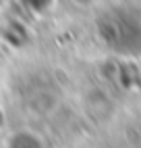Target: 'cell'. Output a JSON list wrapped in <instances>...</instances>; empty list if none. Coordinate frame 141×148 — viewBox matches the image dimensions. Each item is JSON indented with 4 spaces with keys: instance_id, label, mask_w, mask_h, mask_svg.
I'll list each match as a JSON object with an SVG mask.
<instances>
[{
    "instance_id": "1",
    "label": "cell",
    "mask_w": 141,
    "mask_h": 148,
    "mask_svg": "<svg viewBox=\"0 0 141 148\" xmlns=\"http://www.w3.org/2000/svg\"><path fill=\"white\" fill-rule=\"evenodd\" d=\"M27 140H29V134H15L11 140H8V148H42V144L39 142H33L31 146H25L27 144Z\"/></svg>"
}]
</instances>
